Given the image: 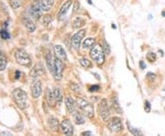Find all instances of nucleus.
<instances>
[{"instance_id":"2","label":"nucleus","mask_w":165,"mask_h":136,"mask_svg":"<svg viewBox=\"0 0 165 136\" xmlns=\"http://www.w3.org/2000/svg\"><path fill=\"white\" fill-rule=\"evenodd\" d=\"M90 57L98 65L103 64L105 62V52L102 49V46L95 45L92 47V49L90 51Z\"/></svg>"},{"instance_id":"41","label":"nucleus","mask_w":165,"mask_h":136,"mask_svg":"<svg viewBox=\"0 0 165 136\" xmlns=\"http://www.w3.org/2000/svg\"><path fill=\"white\" fill-rule=\"evenodd\" d=\"M82 135H86V134H91V133H90V131H85V133H82Z\"/></svg>"},{"instance_id":"42","label":"nucleus","mask_w":165,"mask_h":136,"mask_svg":"<svg viewBox=\"0 0 165 136\" xmlns=\"http://www.w3.org/2000/svg\"><path fill=\"white\" fill-rule=\"evenodd\" d=\"M87 1L89 2V4H90V5H92V1H91V0H87Z\"/></svg>"},{"instance_id":"37","label":"nucleus","mask_w":165,"mask_h":136,"mask_svg":"<svg viewBox=\"0 0 165 136\" xmlns=\"http://www.w3.org/2000/svg\"><path fill=\"white\" fill-rule=\"evenodd\" d=\"M100 89V86H97V85H94V86H91L89 87V91L90 92H96Z\"/></svg>"},{"instance_id":"15","label":"nucleus","mask_w":165,"mask_h":136,"mask_svg":"<svg viewBox=\"0 0 165 136\" xmlns=\"http://www.w3.org/2000/svg\"><path fill=\"white\" fill-rule=\"evenodd\" d=\"M46 101L48 103V105L51 107H54L55 106V103H56V100L54 98V93L51 92V89L48 88L46 91Z\"/></svg>"},{"instance_id":"16","label":"nucleus","mask_w":165,"mask_h":136,"mask_svg":"<svg viewBox=\"0 0 165 136\" xmlns=\"http://www.w3.org/2000/svg\"><path fill=\"white\" fill-rule=\"evenodd\" d=\"M46 63H47V66L48 69L50 70L51 73L53 74V70H54V63H55V58H53V55L51 54H48L46 55Z\"/></svg>"},{"instance_id":"9","label":"nucleus","mask_w":165,"mask_h":136,"mask_svg":"<svg viewBox=\"0 0 165 136\" xmlns=\"http://www.w3.org/2000/svg\"><path fill=\"white\" fill-rule=\"evenodd\" d=\"M84 35H85V29H82V30H79L78 32H76L73 36V38H72V45L75 50H79L82 40V38L84 37Z\"/></svg>"},{"instance_id":"4","label":"nucleus","mask_w":165,"mask_h":136,"mask_svg":"<svg viewBox=\"0 0 165 136\" xmlns=\"http://www.w3.org/2000/svg\"><path fill=\"white\" fill-rule=\"evenodd\" d=\"M77 104L79 108L82 109V111L84 112V114L89 118H93L94 117V107L92 106L89 101H87L86 99L82 98H77Z\"/></svg>"},{"instance_id":"23","label":"nucleus","mask_w":165,"mask_h":136,"mask_svg":"<svg viewBox=\"0 0 165 136\" xmlns=\"http://www.w3.org/2000/svg\"><path fill=\"white\" fill-rule=\"evenodd\" d=\"M73 121L76 124H82L84 123V118L82 116V114L75 111V113L73 114Z\"/></svg>"},{"instance_id":"8","label":"nucleus","mask_w":165,"mask_h":136,"mask_svg":"<svg viewBox=\"0 0 165 136\" xmlns=\"http://www.w3.org/2000/svg\"><path fill=\"white\" fill-rule=\"evenodd\" d=\"M107 128L112 133H119L120 131H122L123 125L119 118H113L108 121Z\"/></svg>"},{"instance_id":"43","label":"nucleus","mask_w":165,"mask_h":136,"mask_svg":"<svg viewBox=\"0 0 165 136\" xmlns=\"http://www.w3.org/2000/svg\"><path fill=\"white\" fill-rule=\"evenodd\" d=\"M112 28H113V29H116V26H115L114 24H113V26H112Z\"/></svg>"},{"instance_id":"29","label":"nucleus","mask_w":165,"mask_h":136,"mask_svg":"<svg viewBox=\"0 0 165 136\" xmlns=\"http://www.w3.org/2000/svg\"><path fill=\"white\" fill-rule=\"evenodd\" d=\"M102 49L105 52V54H110V48H109V45H108V43L106 42V40H103L102 42Z\"/></svg>"},{"instance_id":"21","label":"nucleus","mask_w":165,"mask_h":136,"mask_svg":"<svg viewBox=\"0 0 165 136\" xmlns=\"http://www.w3.org/2000/svg\"><path fill=\"white\" fill-rule=\"evenodd\" d=\"M7 60L6 55L4 54V52L2 51H0V71H3L7 67Z\"/></svg>"},{"instance_id":"40","label":"nucleus","mask_w":165,"mask_h":136,"mask_svg":"<svg viewBox=\"0 0 165 136\" xmlns=\"http://www.w3.org/2000/svg\"><path fill=\"white\" fill-rule=\"evenodd\" d=\"M20 72H19V71H17L16 72V76H15V78H16V79H19V76H20Z\"/></svg>"},{"instance_id":"33","label":"nucleus","mask_w":165,"mask_h":136,"mask_svg":"<svg viewBox=\"0 0 165 136\" xmlns=\"http://www.w3.org/2000/svg\"><path fill=\"white\" fill-rule=\"evenodd\" d=\"M51 20H53V17H51V16H45L44 17H43V23H44V25H49L51 22Z\"/></svg>"},{"instance_id":"36","label":"nucleus","mask_w":165,"mask_h":136,"mask_svg":"<svg viewBox=\"0 0 165 136\" xmlns=\"http://www.w3.org/2000/svg\"><path fill=\"white\" fill-rule=\"evenodd\" d=\"M156 78V74L153 73H148L147 74V79L150 81H153Z\"/></svg>"},{"instance_id":"5","label":"nucleus","mask_w":165,"mask_h":136,"mask_svg":"<svg viewBox=\"0 0 165 136\" xmlns=\"http://www.w3.org/2000/svg\"><path fill=\"white\" fill-rule=\"evenodd\" d=\"M98 112H99V115L101 117V119L104 121H107L108 118L110 116V111H109V108H108L106 99L103 98L101 100V102L98 106Z\"/></svg>"},{"instance_id":"17","label":"nucleus","mask_w":165,"mask_h":136,"mask_svg":"<svg viewBox=\"0 0 165 136\" xmlns=\"http://www.w3.org/2000/svg\"><path fill=\"white\" fill-rule=\"evenodd\" d=\"M43 11H50L54 4V0H41Z\"/></svg>"},{"instance_id":"14","label":"nucleus","mask_w":165,"mask_h":136,"mask_svg":"<svg viewBox=\"0 0 165 136\" xmlns=\"http://www.w3.org/2000/svg\"><path fill=\"white\" fill-rule=\"evenodd\" d=\"M54 52L55 55L57 58L61 59V60H66V52L63 50V48L61 45H56L54 46Z\"/></svg>"},{"instance_id":"6","label":"nucleus","mask_w":165,"mask_h":136,"mask_svg":"<svg viewBox=\"0 0 165 136\" xmlns=\"http://www.w3.org/2000/svg\"><path fill=\"white\" fill-rule=\"evenodd\" d=\"M42 11H43V9H42L41 1H39V0H35V1H34L33 4L31 5V7H30V8H29L30 16H31L33 19H39L42 15Z\"/></svg>"},{"instance_id":"24","label":"nucleus","mask_w":165,"mask_h":136,"mask_svg":"<svg viewBox=\"0 0 165 136\" xmlns=\"http://www.w3.org/2000/svg\"><path fill=\"white\" fill-rule=\"evenodd\" d=\"M111 105H112V108L118 114H122V109H121V107L119 106L118 104V101L116 98H113L112 101H111Z\"/></svg>"},{"instance_id":"34","label":"nucleus","mask_w":165,"mask_h":136,"mask_svg":"<svg viewBox=\"0 0 165 136\" xmlns=\"http://www.w3.org/2000/svg\"><path fill=\"white\" fill-rule=\"evenodd\" d=\"M71 88L75 91V92H80L81 91V87L78 86V85H76L75 83H71Z\"/></svg>"},{"instance_id":"13","label":"nucleus","mask_w":165,"mask_h":136,"mask_svg":"<svg viewBox=\"0 0 165 136\" xmlns=\"http://www.w3.org/2000/svg\"><path fill=\"white\" fill-rule=\"evenodd\" d=\"M71 5H72V0H68L67 2H65V3L63 4L62 8L60 9V11L58 12V15H57V17H58L59 19H62L63 17L65 16V14L67 13L68 9L70 8Z\"/></svg>"},{"instance_id":"26","label":"nucleus","mask_w":165,"mask_h":136,"mask_svg":"<svg viewBox=\"0 0 165 136\" xmlns=\"http://www.w3.org/2000/svg\"><path fill=\"white\" fill-rule=\"evenodd\" d=\"M54 98L56 100V103L58 105H60L63 101V95H62V91H61L60 88H55L54 89Z\"/></svg>"},{"instance_id":"25","label":"nucleus","mask_w":165,"mask_h":136,"mask_svg":"<svg viewBox=\"0 0 165 136\" xmlns=\"http://www.w3.org/2000/svg\"><path fill=\"white\" fill-rule=\"evenodd\" d=\"M95 42V40L93 38H88L84 40V43H82V47H84V49H90V48H92Z\"/></svg>"},{"instance_id":"28","label":"nucleus","mask_w":165,"mask_h":136,"mask_svg":"<svg viewBox=\"0 0 165 136\" xmlns=\"http://www.w3.org/2000/svg\"><path fill=\"white\" fill-rule=\"evenodd\" d=\"M9 4L13 9H17L21 5V0H9Z\"/></svg>"},{"instance_id":"20","label":"nucleus","mask_w":165,"mask_h":136,"mask_svg":"<svg viewBox=\"0 0 165 136\" xmlns=\"http://www.w3.org/2000/svg\"><path fill=\"white\" fill-rule=\"evenodd\" d=\"M49 125L51 127V129L53 130V131H56L58 130V126H59V122H58V120L56 119L55 117H50L49 119Z\"/></svg>"},{"instance_id":"27","label":"nucleus","mask_w":165,"mask_h":136,"mask_svg":"<svg viewBox=\"0 0 165 136\" xmlns=\"http://www.w3.org/2000/svg\"><path fill=\"white\" fill-rule=\"evenodd\" d=\"M79 62H80V64L82 65V66L84 67V68H89V67L92 66V64H91V62L86 58H81L79 60Z\"/></svg>"},{"instance_id":"39","label":"nucleus","mask_w":165,"mask_h":136,"mask_svg":"<svg viewBox=\"0 0 165 136\" xmlns=\"http://www.w3.org/2000/svg\"><path fill=\"white\" fill-rule=\"evenodd\" d=\"M140 69H145L146 68V64H144L143 61H140Z\"/></svg>"},{"instance_id":"22","label":"nucleus","mask_w":165,"mask_h":136,"mask_svg":"<svg viewBox=\"0 0 165 136\" xmlns=\"http://www.w3.org/2000/svg\"><path fill=\"white\" fill-rule=\"evenodd\" d=\"M43 73H44V71H43V66L41 65V64H38L37 66H35V68H34L32 71H31V76H40V74H42Z\"/></svg>"},{"instance_id":"44","label":"nucleus","mask_w":165,"mask_h":136,"mask_svg":"<svg viewBox=\"0 0 165 136\" xmlns=\"http://www.w3.org/2000/svg\"><path fill=\"white\" fill-rule=\"evenodd\" d=\"M162 17H165V12H162Z\"/></svg>"},{"instance_id":"18","label":"nucleus","mask_w":165,"mask_h":136,"mask_svg":"<svg viewBox=\"0 0 165 136\" xmlns=\"http://www.w3.org/2000/svg\"><path fill=\"white\" fill-rule=\"evenodd\" d=\"M84 23H85V20H84V17H75V19H73V28H75V29H78L80 27H82V26L84 25Z\"/></svg>"},{"instance_id":"35","label":"nucleus","mask_w":165,"mask_h":136,"mask_svg":"<svg viewBox=\"0 0 165 136\" xmlns=\"http://www.w3.org/2000/svg\"><path fill=\"white\" fill-rule=\"evenodd\" d=\"M144 109H145V111H146L147 113H150V103L148 101V100H146V101H145Z\"/></svg>"},{"instance_id":"30","label":"nucleus","mask_w":165,"mask_h":136,"mask_svg":"<svg viewBox=\"0 0 165 136\" xmlns=\"http://www.w3.org/2000/svg\"><path fill=\"white\" fill-rule=\"evenodd\" d=\"M128 130L133 135H142V133L140 131V130H138V129H135V128H133V127L131 125H129V123L128 122Z\"/></svg>"},{"instance_id":"32","label":"nucleus","mask_w":165,"mask_h":136,"mask_svg":"<svg viewBox=\"0 0 165 136\" xmlns=\"http://www.w3.org/2000/svg\"><path fill=\"white\" fill-rule=\"evenodd\" d=\"M0 36H1V38L3 39V40H7V39L10 38L9 34H8V32L5 29L0 30Z\"/></svg>"},{"instance_id":"38","label":"nucleus","mask_w":165,"mask_h":136,"mask_svg":"<svg viewBox=\"0 0 165 136\" xmlns=\"http://www.w3.org/2000/svg\"><path fill=\"white\" fill-rule=\"evenodd\" d=\"M79 7H80V4H79V2H75V7H73V12H76L77 10H78V8H79Z\"/></svg>"},{"instance_id":"19","label":"nucleus","mask_w":165,"mask_h":136,"mask_svg":"<svg viewBox=\"0 0 165 136\" xmlns=\"http://www.w3.org/2000/svg\"><path fill=\"white\" fill-rule=\"evenodd\" d=\"M24 25L26 29H27L29 32H33L34 30H35L36 27L35 25H34V23L32 22L31 20H30L29 19H28V17H26V19H24Z\"/></svg>"},{"instance_id":"12","label":"nucleus","mask_w":165,"mask_h":136,"mask_svg":"<svg viewBox=\"0 0 165 136\" xmlns=\"http://www.w3.org/2000/svg\"><path fill=\"white\" fill-rule=\"evenodd\" d=\"M65 104H66L67 111L70 112L71 114H73L76 111L75 101L73 99V98H71V96H67V98H65Z\"/></svg>"},{"instance_id":"31","label":"nucleus","mask_w":165,"mask_h":136,"mask_svg":"<svg viewBox=\"0 0 165 136\" xmlns=\"http://www.w3.org/2000/svg\"><path fill=\"white\" fill-rule=\"evenodd\" d=\"M156 58H157V57H156V54H154V52H149V54H147V60L150 63L155 62Z\"/></svg>"},{"instance_id":"10","label":"nucleus","mask_w":165,"mask_h":136,"mask_svg":"<svg viewBox=\"0 0 165 136\" xmlns=\"http://www.w3.org/2000/svg\"><path fill=\"white\" fill-rule=\"evenodd\" d=\"M31 89V95L34 98H38L39 96L41 95L42 87H41V83L40 80H34L30 86Z\"/></svg>"},{"instance_id":"1","label":"nucleus","mask_w":165,"mask_h":136,"mask_svg":"<svg viewBox=\"0 0 165 136\" xmlns=\"http://www.w3.org/2000/svg\"><path fill=\"white\" fill-rule=\"evenodd\" d=\"M13 99H14L15 103L18 105V107L21 109H24L27 107V99L28 95L25 91H23L20 88H17L13 91L12 93Z\"/></svg>"},{"instance_id":"3","label":"nucleus","mask_w":165,"mask_h":136,"mask_svg":"<svg viewBox=\"0 0 165 136\" xmlns=\"http://www.w3.org/2000/svg\"><path fill=\"white\" fill-rule=\"evenodd\" d=\"M15 58H16L17 63H18L19 64L23 65V66H26V67H29L32 64L31 59L29 58L28 54L22 49H19V50L16 51Z\"/></svg>"},{"instance_id":"11","label":"nucleus","mask_w":165,"mask_h":136,"mask_svg":"<svg viewBox=\"0 0 165 136\" xmlns=\"http://www.w3.org/2000/svg\"><path fill=\"white\" fill-rule=\"evenodd\" d=\"M61 131L65 135H73V127L69 120H63L61 123Z\"/></svg>"},{"instance_id":"7","label":"nucleus","mask_w":165,"mask_h":136,"mask_svg":"<svg viewBox=\"0 0 165 136\" xmlns=\"http://www.w3.org/2000/svg\"><path fill=\"white\" fill-rule=\"evenodd\" d=\"M63 60H61L56 57L55 58V63H54V70L53 73V76H54L55 80H61L63 76Z\"/></svg>"}]
</instances>
